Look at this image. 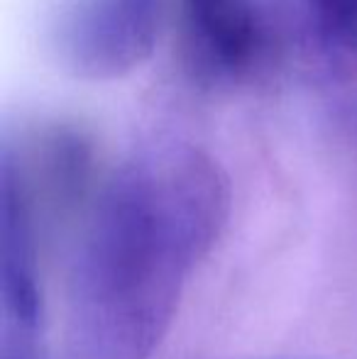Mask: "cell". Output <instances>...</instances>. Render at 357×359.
Here are the masks:
<instances>
[{
    "instance_id": "cell-6",
    "label": "cell",
    "mask_w": 357,
    "mask_h": 359,
    "mask_svg": "<svg viewBox=\"0 0 357 359\" xmlns=\"http://www.w3.org/2000/svg\"><path fill=\"white\" fill-rule=\"evenodd\" d=\"M353 133H355V137H357V110L353 113Z\"/></svg>"
},
{
    "instance_id": "cell-4",
    "label": "cell",
    "mask_w": 357,
    "mask_h": 359,
    "mask_svg": "<svg viewBox=\"0 0 357 359\" xmlns=\"http://www.w3.org/2000/svg\"><path fill=\"white\" fill-rule=\"evenodd\" d=\"M316 52L321 72L330 81L357 79V8L335 27L316 29Z\"/></svg>"
},
{
    "instance_id": "cell-2",
    "label": "cell",
    "mask_w": 357,
    "mask_h": 359,
    "mask_svg": "<svg viewBox=\"0 0 357 359\" xmlns=\"http://www.w3.org/2000/svg\"><path fill=\"white\" fill-rule=\"evenodd\" d=\"M169 0H76L59 29L74 74L113 81L140 69L159 42Z\"/></svg>"
},
{
    "instance_id": "cell-3",
    "label": "cell",
    "mask_w": 357,
    "mask_h": 359,
    "mask_svg": "<svg viewBox=\"0 0 357 359\" xmlns=\"http://www.w3.org/2000/svg\"><path fill=\"white\" fill-rule=\"evenodd\" d=\"M189 57L210 79H238L257 64L264 29L252 0H181Z\"/></svg>"
},
{
    "instance_id": "cell-5",
    "label": "cell",
    "mask_w": 357,
    "mask_h": 359,
    "mask_svg": "<svg viewBox=\"0 0 357 359\" xmlns=\"http://www.w3.org/2000/svg\"><path fill=\"white\" fill-rule=\"evenodd\" d=\"M309 3L316 15V29L335 27L357 8V0H309Z\"/></svg>"
},
{
    "instance_id": "cell-1",
    "label": "cell",
    "mask_w": 357,
    "mask_h": 359,
    "mask_svg": "<svg viewBox=\"0 0 357 359\" xmlns=\"http://www.w3.org/2000/svg\"><path fill=\"white\" fill-rule=\"evenodd\" d=\"M230 217V181L206 149L167 140L108 176L69 276L72 359H152L194 271Z\"/></svg>"
}]
</instances>
